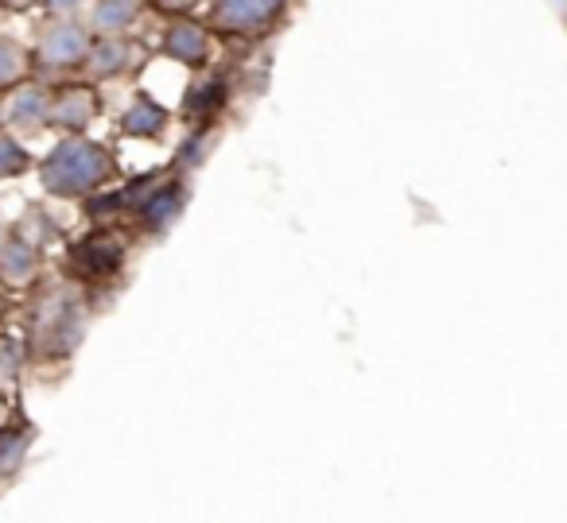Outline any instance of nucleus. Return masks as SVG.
Masks as SVG:
<instances>
[{"mask_svg":"<svg viewBox=\"0 0 567 523\" xmlns=\"http://www.w3.org/2000/svg\"><path fill=\"white\" fill-rule=\"evenodd\" d=\"M121 260H125V249L105 233L90 237V241H82L79 249H74V264H79L90 280H105V275H113L121 268Z\"/></svg>","mask_w":567,"mask_h":523,"instance_id":"0eeeda50","label":"nucleus"},{"mask_svg":"<svg viewBox=\"0 0 567 523\" xmlns=\"http://www.w3.org/2000/svg\"><path fill=\"white\" fill-rule=\"evenodd\" d=\"M164 55L183 66H203L206 55H210V35H206L203 24L179 17L175 24H167V32H164Z\"/></svg>","mask_w":567,"mask_h":523,"instance_id":"39448f33","label":"nucleus"},{"mask_svg":"<svg viewBox=\"0 0 567 523\" xmlns=\"http://www.w3.org/2000/svg\"><path fill=\"white\" fill-rule=\"evenodd\" d=\"M159 4H164L167 12H175V17H183V12H190L198 4V0H159Z\"/></svg>","mask_w":567,"mask_h":523,"instance_id":"6ab92c4d","label":"nucleus"},{"mask_svg":"<svg viewBox=\"0 0 567 523\" xmlns=\"http://www.w3.org/2000/svg\"><path fill=\"white\" fill-rule=\"evenodd\" d=\"M32 167V156L20 148V140H12L9 133H0V179H17Z\"/></svg>","mask_w":567,"mask_h":523,"instance_id":"2eb2a0df","label":"nucleus"},{"mask_svg":"<svg viewBox=\"0 0 567 523\" xmlns=\"http://www.w3.org/2000/svg\"><path fill=\"white\" fill-rule=\"evenodd\" d=\"M20 71H24V51H20L17 40H9V35H0V86H9V82L20 79Z\"/></svg>","mask_w":567,"mask_h":523,"instance_id":"dca6fc26","label":"nucleus"},{"mask_svg":"<svg viewBox=\"0 0 567 523\" xmlns=\"http://www.w3.org/2000/svg\"><path fill=\"white\" fill-rule=\"evenodd\" d=\"M97 117V97L94 90H66L51 102V125L66 128V133H82L90 121Z\"/></svg>","mask_w":567,"mask_h":523,"instance_id":"1a4fd4ad","label":"nucleus"},{"mask_svg":"<svg viewBox=\"0 0 567 523\" xmlns=\"http://www.w3.org/2000/svg\"><path fill=\"white\" fill-rule=\"evenodd\" d=\"M133 66V43L125 35H102L97 43H90L86 71L94 79H117Z\"/></svg>","mask_w":567,"mask_h":523,"instance_id":"6e6552de","label":"nucleus"},{"mask_svg":"<svg viewBox=\"0 0 567 523\" xmlns=\"http://www.w3.org/2000/svg\"><path fill=\"white\" fill-rule=\"evenodd\" d=\"M20 360H24V353L17 342H0V380H17Z\"/></svg>","mask_w":567,"mask_h":523,"instance_id":"a211bd4d","label":"nucleus"},{"mask_svg":"<svg viewBox=\"0 0 567 523\" xmlns=\"http://www.w3.org/2000/svg\"><path fill=\"white\" fill-rule=\"evenodd\" d=\"M113 175V156L94 140L66 136L43 156L40 182L55 198H86Z\"/></svg>","mask_w":567,"mask_h":523,"instance_id":"f257e3e1","label":"nucleus"},{"mask_svg":"<svg viewBox=\"0 0 567 523\" xmlns=\"http://www.w3.org/2000/svg\"><path fill=\"white\" fill-rule=\"evenodd\" d=\"M206 151H210V136H206V133H190L187 144L179 148V167H198L206 159Z\"/></svg>","mask_w":567,"mask_h":523,"instance_id":"f3484780","label":"nucleus"},{"mask_svg":"<svg viewBox=\"0 0 567 523\" xmlns=\"http://www.w3.org/2000/svg\"><path fill=\"white\" fill-rule=\"evenodd\" d=\"M48 9H55V12H74L82 4V0H43Z\"/></svg>","mask_w":567,"mask_h":523,"instance_id":"aec40b11","label":"nucleus"},{"mask_svg":"<svg viewBox=\"0 0 567 523\" xmlns=\"http://www.w3.org/2000/svg\"><path fill=\"white\" fill-rule=\"evenodd\" d=\"M284 9H288V0H214L210 20H214V28L226 35H257V32H265Z\"/></svg>","mask_w":567,"mask_h":523,"instance_id":"f03ea898","label":"nucleus"},{"mask_svg":"<svg viewBox=\"0 0 567 523\" xmlns=\"http://www.w3.org/2000/svg\"><path fill=\"white\" fill-rule=\"evenodd\" d=\"M40 268V252L28 237H4L0 241V275L9 283H28Z\"/></svg>","mask_w":567,"mask_h":523,"instance_id":"9b49d317","label":"nucleus"},{"mask_svg":"<svg viewBox=\"0 0 567 523\" xmlns=\"http://www.w3.org/2000/svg\"><path fill=\"white\" fill-rule=\"evenodd\" d=\"M28 446H32V438L20 435V430H0V477L17 473V469L24 466Z\"/></svg>","mask_w":567,"mask_h":523,"instance_id":"4468645a","label":"nucleus"},{"mask_svg":"<svg viewBox=\"0 0 567 523\" xmlns=\"http://www.w3.org/2000/svg\"><path fill=\"white\" fill-rule=\"evenodd\" d=\"M183 206H187V182L172 179L144 190V198L136 202V213H141V226L148 233H164V229H172L179 221Z\"/></svg>","mask_w":567,"mask_h":523,"instance_id":"20e7f679","label":"nucleus"},{"mask_svg":"<svg viewBox=\"0 0 567 523\" xmlns=\"http://www.w3.org/2000/svg\"><path fill=\"white\" fill-rule=\"evenodd\" d=\"M90 32L79 20H59L40 35V59L48 66H79L90 55Z\"/></svg>","mask_w":567,"mask_h":523,"instance_id":"7ed1b4c3","label":"nucleus"},{"mask_svg":"<svg viewBox=\"0 0 567 523\" xmlns=\"http://www.w3.org/2000/svg\"><path fill=\"white\" fill-rule=\"evenodd\" d=\"M226 97H229L226 82H221V79H206L203 86H195L187 94V102H183V113H187L190 121H206V117H214V113L226 109Z\"/></svg>","mask_w":567,"mask_h":523,"instance_id":"ddd939ff","label":"nucleus"},{"mask_svg":"<svg viewBox=\"0 0 567 523\" xmlns=\"http://www.w3.org/2000/svg\"><path fill=\"white\" fill-rule=\"evenodd\" d=\"M167 128V109L148 94H136L133 105L121 113V133L125 136H141V140H156Z\"/></svg>","mask_w":567,"mask_h":523,"instance_id":"9d476101","label":"nucleus"},{"mask_svg":"<svg viewBox=\"0 0 567 523\" xmlns=\"http://www.w3.org/2000/svg\"><path fill=\"white\" fill-rule=\"evenodd\" d=\"M0 241H4V226H0Z\"/></svg>","mask_w":567,"mask_h":523,"instance_id":"4be33fe9","label":"nucleus"},{"mask_svg":"<svg viewBox=\"0 0 567 523\" xmlns=\"http://www.w3.org/2000/svg\"><path fill=\"white\" fill-rule=\"evenodd\" d=\"M144 0H97L94 12H90V28L102 35H121L136 24Z\"/></svg>","mask_w":567,"mask_h":523,"instance_id":"f8f14e48","label":"nucleus"},{"mask_svg":"<svg viewBox=\"0 0 567 523\" xmlns=\"http://www.w3.org/2000/svg\"><path fill=\"white\" fill-rule=\"evenodd\" d=\"M4 121H9L17 133L24 136H40L43 128L51 125V97L43 94L40 86H20L17 94L9 97V109H4Z\"/></svg>","mask_w":567,"mask_h":523,"instance_id":"423d86ee","label":"nucleus"},{"mask_svg":"<svg viewBox=\"0 0 567 523\" xmlns=\"http://www.w3.org/2000/svg\"><path fill=\"white\" fill-rule=\"evenodd\" d=\"M0 4H9V9H20V4H28V0H0Z\"/></svg>","mask_w":567,"mask_h":523,"instance_id":"412c9836","label":"nucleus"}]
</instances>
